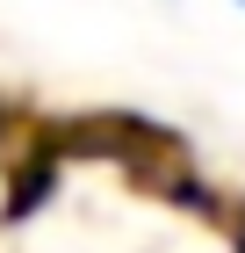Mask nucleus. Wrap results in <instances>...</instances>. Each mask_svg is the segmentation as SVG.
<instances>
[{
    "label": "nucleus",
    "mask_w": 245,
    "mask_h": 253,
    "mask_svg": "<svg viewBox=\"0 0 245 253\" xmlns=\"http://www.w3.org/2000/svg\"><path fill=\"white\" fill-rule=\"evenodd\" d=\"M51 181H58V159H51V152H36L29 167H22L15 195H7V217H29V210L43 203V195H51Z\"/></svg>",
    "instance_id": "1"
},
{
    "label": "nucleus",
    "mask_w": 245,
    "mask_h": 253,
    "mask_svg": "<svg viewBox=\"0 0 245 253\" xmlns=\"http://www.w3.org/2000/svg\"><path fill=\"white\" fill-rule=\"evenodd\" d=\"M0 123H7V116H0Z\"/></svg>",
    "instance_id": "2"
},
{
    "label": "nucleus",
    "mask_w": 245,
    "mask_h": 253,
    "mask_svg": "<svg viewBox=\"0 0 245 253\" xmlns=\"http://www.w3.org/2000/svg\"><path fill=\"white\" fill-rule=\"evenodd\" d=\"M238 7H245V0H238Z\"/></svg>",
    "instance_id": "3"
}]
</instances>
